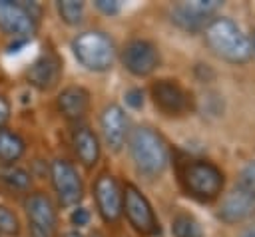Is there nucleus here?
Listing matches in <instances>:
<instances>
[{
	"instance_id": "17",
	"label": "nucleus",
	"mask_w": 255,
	"mask_h": 237,
	"mask_svg": "<svg viewBox=\"0 0 255 237\" xmlns=\"http://www.w3.org/2000/svg\"><path fill=\"white\" fill-rule=\"evenodd\" d=\"M72 145H74V151H76V155L84 167H94L98 163L100 141L90 127H86V125L76 127L74 135H72Z\"/></svg>"
},
{
	"instance_id": "15",
	"label": "nucleus",
	"mask_w": 255,
	"mask_h": 237,
	"mask_svg": "<svg viewBox=\"0 0 255 237\" xmlns=\"http://www.w3.org/2000/svg\"><path fill=\"white\" fill-rule=\"evenodd\" d=\"M255 213V195L235 187L231 193L225 195L219 207V217L225 223H239Z\"/></svg>"
},
{
	"instance_id": "12",
	"label": "nucleus",
	"mask_w": 255,
	"mask_h": 237,
	"mask_svg": "<svg viewBox=\"0 0 255 237\" xmlns=\"http://www.w3.org/2000/svg\"><path fill=\"white\" fill-rule=\"evenodd\" d=\"M36 22L24 12L20 2L0 0V30L22 42L30 40L36 34Z\"/></svg>"
},
{
	"instance_id": "22",
	"label": "nucleus",
	"mask_w": 255,
	"mask_h": 237,
	"mask_svg": "<svg viewBox=\"0 0 255 237\" xmlns=\"http://www.w3.org/2000/svg\"><path fill=\"white\" fill-rule=\"evenodd\" d=\"M0 233L2 235H18L20 233V221L14 211L0 205Z\"/></svg>"
},
{
	"instance_id": "10",
	"label": "nucleus",
	"mask_w": 255,
	"mask_h": 237,
	"mask_svg": "<svg viewBox=\"0 0 255 237\" xmlns=\"http://www.w3.org/2000/svg\"><path fill=\"white\" fill-rule=\"evenodd\" d=\"M94 197H96V205H98L102 219L106 223H116L124 211L122 209L124 197H122V189H120V185L112 173H102L96 179Z\"/></svg>"
},
{
	"instance_id": "28",
	"label": "nucleus",
	"mask_w": 255,
	"mask_h": 237,
	"mask_svg": "<svg viewBox=\"0 0 255 237\" xmlns=\"http://www.w3.org/2000/svg\"><path fill=\"white\" fill-rule=\"evenodd\" d=\"M8 118H10V102L0 94V127L6 125Z\"/></svg>"
},
{
	"instance_id": "19",
	"label": "nucleus",
	"mask_w": 255,
	"mask_h": 237,
	"mask_svg": "<svg viewBox=\"0 0 255 237\" xmlns=\"http://www.w3.org/2000/svg\"><path fill=\"white\" fill-rule=\"evenodd\" d=\"M0 183L12 191H28L32 185V177L18 165H0Z\"/></svg>"
},
{
	"instance_id": "29",
	"label": "nucleus",
	"mask_w": 255,
	"mask_h": 237,
	"mask_svg": "<svg viewBox=\"0 0 255 237\" xmlns=\"http://www.w3.org/2000/svg\"><path fill=\"white\" fill-rule=\"evenodd\" d=\"M241 237H255V223L247 225V227L241 231Z\"/></svg>"
},
{
	"instance_id": "21",
	"label": "nucleus",
	"mask_w": 255,
	"mask_h": 237,
	"mask_svg": "<svg viewBox=\"0 0 255 237\" xmlns=\"http://www.w3.org/2000/svg\"><path fill=\"white\" fill-rule=\"evenodd\" d=\"M58 8V14L62 18V22H66L68 26H78L82 20H84V2H78V0H62L56 4Z\"/></svg>"
},
{
	"instance_id": "8",
	"label": "nucleus",
	"mask_w": 255,
	"mask_h": 237,
	"mask_svg": "<svg viewBox=\"0 0 255 237\" xmlns=\"http://www.w3.org/2000/svg\"><path fill=\"white\" fill-rule=\"evenodd\" d=\"M24 211L30 221V233L32 237H54L56 233V209L52 199L46 193H30L24 201Z\"/></svg>"
},
{
	"instance_id": "6",
	"label": "nucleus",
	"mask_w": 255,
	"mask_h": 237,
	"mask_svg": "<svg viewBox=\"0 0 255 237\" xmlns=\"http://www.w3.org/2000/svg\"><path fill=\"white\" fill-rule=\"evenodd\" d=\"M124 211L128 215L129 225L141 233V235H157L159 233V223L157 217L149 205V201L145 199V195L131 183H126L124 187Z\"/></svg>"
},
{
	"instance_id": "24",
	"label": "nucleus",
	"mask_w": 255,
	"mask_h": 237,
	"mask_svg": "<svg viewBox=\"0 0 255 237\" xmlns=\"http://www.w3.org/2000/svg\"><path fill=\"white\" fill-rule=\"evenodd\" d=\"M96 8L108 16H114L120 12L122 4H120V0H96Z\"/></svg>"
},
{
	"instance_id": "16",
	"label": "nucleus",
	"mask_w": 255,
	"mask_h": 237,
	"mask_svg": "<svg viewBox=\"0 0 255 237\" xmlns=\"http://www.w3.org/2000/svg\"><path fill=\"white\" fill-rule=\"evenodd\" d=\"M90 108V94L82 86H68L58 96V110L66 119H80Z\"/></svg>"
},
{
	"instance_id": "14",
	"label": "nucleus",
	"mask_w": 255,
	"mask_h": 237,
	"mask_svg": "<svg viewBox=\"0 0 255 237\" xmlns=\"http://www.w3.org/2000/svg\"><path fill=\"white\" fill-rule=\"evenodd\" d=\"M100 125H102V135L108 147L112 151H120L128 139V118L124 110L118 104L106 106L100 118Z\"/></svg>"
},
{
	"instance_id": "27",
	"label": "nucleus",
	"mask_w": 255,
	"mask_h": 237,
	"mask_svg": "<svg viewBox=\"0 0 255 237\" xmlns=\"http://www.w3.org/2000/svg\"><path fill=\"white\" fill-rule=\"evenodd\" d=\"M20 6L24 8V12L38 24V20H40V16H42V6L40 4H36V2H20Z\"/></svg>"
},
{
	"instance_id": "25",
	"label": "nucleus",
	"mask_w": 255,
	"mask_h": 237,
	"mask_svg": "<svg viewBox=\"0 0 255 237\" xmlns=\"http://www.w3.org/2000/svg\"><path fill=\"white\" fill-rule=\"evenodd\" d=\"M126 102H128V106H131V108H141L143 106V92L141 90H137V88H131V90H128L126 92Z\"/></svg>"
},
{
	"instance_id": "9",
	"label": "nucleus",
	"mask_w": 255,
	"mask_h": 237,
	"mask_svg": "<svg viewBox=\"0 0 255 237\" xmlns=\"http://www.w3.org/2000/svg\"><path fill=\"white\" fill-rule=\"evenodd\" d=\"M122 64L133 76H149L159 66V52L151 42L133 38L122 50Z\"/></svg>"
},
{
	"instance_id": "23",
	"label": "nucleus",
	"mask_w": 255,
	"mask_h": 237,
	"mask_svg": "<svg viewBox=\"0 0 255 237\" xmlns=\"http://www.w3.org/2000/svg\"><path fill=\"white\" fill-rule=\"evenodd\" d=\"M235 187H239V189H243V191L255 195V161H249V163L241 169Z\"/></svg>"
},
{
	"instance_id": "26",
	"label": "nucleus",
	"mask_w": 255,
	"mask_h": 237,
	"mask_svg": "<svg viewBox=\"0 0 255 237\" xmlns=\"http://www.w3.org/2000/svg\"><path fill=\"white\" fill-rule=\"evenodd\" d=\"M70 221H72V225L82 227V225H86V223L90 221V211L84 209V207H78V209H74V213L70 215Z\"/></svg>"
},
{
	"instance_id": "18",
	"label": "nucleus",
	"mask_w": 255,
	"mask_h": 237,
	"mask_svg": "<svg viewBox=\"0 0 255 237\" xmlns=\"http://www.w3.org/2000/svg\"><path fill=\"white\" fill-rule=\"evenodd\" d=\"M26 151V143L24 139L8 129V127H0V163L2 165H14V161H18Z\"/></svg>"
},
{
	"instance_id": "11",
	"label": "nucleus",
	"mask_w": 255,
	"mask_h": 237,
	"mask_svg": "<svg viewBox=\"0 0 255 237\" xmlns=\"http://www.w3.org/2000/svg\"><path fill=\"white\" fill-rule=\"evenodd\" d=\"M219 0H193V2H177L171 8V22L187 32H197L205 28L207 16L219 8Z\"/></svg>"
},
{
	"instance_id": "7",
	"label": "nucleus",
	"mask_w": 255,
	"mask_h": 237,
	"mask_svg": "<svg viewBox=\"0 0 255 237\" xmlns=\"http://www.w3.org/2000/svg\"><path fill=\"white\" fill-rule=\"evenodd\" d=\"M52 183L58 195V201L64 207H74L84 197V185L76 167L68 159H54L50 165Z\"/></svg>"
},
{
	"instance_id": "5",
	"label": "nucleus",
	"mask_w": 255,
	"mask_h": 237,
	"mask_svg": "<svg viewBox=\"0 0 255 237\" xmlns=\"http://www.w3.org/2000/svg\"><path fill=\"white\" fill-rule=\"evenodd\" d=\"M151 100L159 112L165 116H185L193 110V98L191 94L175 80H157L149 88Z\"/></svg>"
},
{
	"instance_id": "30",
	"label": "nucleus",
	"mask_w": 255,
	"mask_h": 237,
	"mask_svg": "<svg viewBox=\"0 0 255 237\" xmlns=\"http://www.w3.org/2000/svg\"><path fill=\"white\" fill-rule=\"evenodd\" d=\"M66 237H82L78 231H72V233H66Z\"/></svg>"
},
{
	"instance_id": "20",
	"label": "nucleus",
	"mask_w": 255,
	"mask_h": 237,
	"mask_svg": "<svg viewBox=\"0 0 255 237\" xmlns=\"http://www.w3.org/2000/svg\"><path fill=\"white\" fill-rule=\"evenodd\" d=\"M171 233L173 237H203L199 221L187 213H179L171 219Z\"/></svg>"
},
{
	"instance_id": "13",
	"label": "nucleus",
	"mask_w": 255,
	"mask_h": 237,
	"mask_svg": "<svg viewBox=\"0 0 255 237\" xmlns=\"http://www.w3.org/2000/svg\"><path fill=\"white\" fill-rule=\"evenodd\" d=\"M60 78H62V62L52 52L38 56L26 70V80L30 82V86H34L40 92H48L56 88Z\"/></svg>"
},
{
	"instance_id": "4",
	"label": "nucleus",
	"mask_w": 255,
	"mask_h": 237,
	"mask_svg": "<svg viewBox=\"0 0 255 237\" xmlns=\"http://www.w3.org/2000/svg\"><path fill=\"white\" fill-rule=\"evenodd\" d=\"M181 183L191 197L199 201H211L221 193L225 179H223V171L215 163L197 159L183 167Z\"/></svg>"
},
{
	"instance_id": "1",
	"label": "nucleus",
	"mask_w": 255,
	"mask_h": 237,
	"mask_svg": "<svg viewBox=\"0 0 255 237\" xmlns=\"http://www.w3.org/2000/svg\"><path fill=\"white\" fill-rule=\"evenodd\" d=\"M203 38L207 48L221 60L231 64H245L253 56L251 40L243 30L229 18H213L203 28Z\"/></svg>"
},
{
	"instance_id": "31",
	"label": "nucleus",
	"mask_w": 255,
	"mask_h": 237,
	"mask_svg": "<svg viewBox=\"0 0 255 237\" xmlns=\"http://www.w3.org/2000/svg\"><path fill=\"white\" fill-rule=\"evenodd\" d=\"M251 46H253V52H255V36H253V44Z\"/></svg>"
},
{
	"instance_id": "3",
	"label": "nucleus",
	"mask_w": 255,
	"mask_h": 237,
	"mask_svg": "<svg viewBox=\"0 0 255 237\" xmlns=\"http://www.w3.org/2000/svg\"><path fill=\"white\" fill-rule=\"evenodd\" d=\"M72 52L76 60L90 72H106L116 60V46L112 38L98 30L78 34L72 40Z\"/></svg>"
},
{
	"instance_id": "2",
	"label": "nucleus",
	"mask_w": 255,
	"mask_h": 237,
	"mask_svg": "<svg viewBox=\"0 0 255 237\" xmlns=\"http://www.w3.org/2000/svg\"><path fill=\"white\" fill-rule=\"evenodd\" d=\"M128 145H129L131 161L139 173L155 177L163 173V169L167 167V161H169L167 145L155 129L147 125L135 127L128 137Z\"/></svg>"
}]
</instances>
